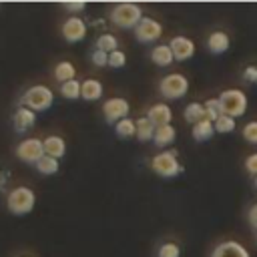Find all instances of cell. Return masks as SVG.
<instances>
[{
  "label": "cell",
  "mask_w": 257,
  "mask_h": 257,
  "mask_svg": "<svg viewBox=\"0 0 257 257\" xmlns=\"http://www.w3.org/2000/svg\"><path fill=\"white\" fill-rule=\"evenodd\" d=\"M62 6H64V10L72 12V16H74V12H82L86 8V2L84 0H68V2H62Z\"/></svg>",
  "instance_id": "34"
},
{
  "label": "cell",
  "mask_w": 257,
  "mask_h": 257,
  "mask_svg": "<svg viewBox=\"0 0 257 257\" xmlns=\"http://www.w3.org/2000/svg\"><path fill=\"white\" fill-rule=\"evenodd\" d=\"M60 94L66 98V100H76L80 98V82L74 78V80H68V82H62L60 84Z\"/></svg>",
  "instance_id": "27"
},
{
  "label": "cell",
  "mask_w": 257,
  "mask_h": 257,
  "mask_svg": "<svg viewBox=\"0 0 257 257\" xmlns=\"http://www.w3.org/2000/svg\"><path fill=\"white\" fill-rule=\"evenodd\" d=\"M253 185H255V189H257V177H255V179H253Z\"/></svg>",
  "instance_id": "39"
},
{
  "label": "cell",
  "mask_w": 257,
  "mask_h": 257,
  "mask_svg": "<svg viewBox=\"0 0 257 257\" xmlns=\"http://www.w3.org/2000/svg\"><path fill=\"white\" fill-rule=\"evenodd\" d=\"M241 135H243V139H245L249 145H257V120H249V122H245Z\"/></svg>",
  "instance_id": "31"
},
{
  "label": "cell",
  "mask_w": 257,
  "mask_h": 257,
  "mask_svg": "<svg viewBox=\"0 0 257 257\" xmlns=\"http://www.w3.org/2000/svg\"><path fill=\"white\" fill-rule=\"evenodd\" d=\"M44 155V145L36 137H28L16 145V157L26 165H36Z\"/></svg>",
  "instance_id": "7"
},
{
  "label": "cell",
  "mask_w": 257,
  "mask_h": 257,
  "mask_svg": "<svg viewBox=\"0 0 257 257\" xmlns=\"http://www.w3.org/2000/svg\"><path fill=\"white\" fill-rule=\"evenodd\" d=\"M52 74H54V78L62 84V82L74 80V76H76V68H74V64H72L70 60H60V62H56Z\"/></svg>",
  "instance_id": "21"
},
{
  "label": "cell",
  "mask_w": 257,
  "mask_h": 257,
  "mask_svg": "<svg viewBox=\"0 0 257 257\" xmlns=\"http://www.w3.org/2000/svg\"><path fill=\"white\" fill-rule=\"evenodd\" d=\"M205 112H207V118L215 122V120L223 114V108H221L219 98H209V100H205Z\"/></svg>",
  "instance_id": "29"
},
{
  "label": "cell",
  "mask_w": 257,
  "mask_h": 257,
  "mask_svg": "<svg viewBox=\"0 0 257 257\" xmlns=\"http://www.w3.org/2000/svg\"><path fill=\"white\" fill-rule=\"evenodd\" d=\"M114 133L118 139H131V137H137V122L133 118H122L114 124Z\"/></svg>",
  "instance_id": "25"
},
{
  "label": "cell",
  "mask_w": 257,
  "mask_h": 257,
  "mask_svg": "<svg viewBox=\"0 0 257 257\" xmlns=\"http://www.w3.org/2000/svg\"><path fill=\"white\" fill-rule=\"evenodd\" d=\"M90 62H92L94 66H98V68H104V66H108V54L94 48L92 54H90Z\"/></svg>",
  "instance_id": "33"
},
{
  "label": "cell",
  "mask_w": 257,
  "mask_h": 257,
  "mask_svg": "<svg viewBox=\"0 0 257 257\" xmlns=\"http://www.w3.org/2000/svg\"><path fill=\"white\" fill-rule=\"evenodd\" d=\"M211 257H251V253L239 241H223L211 251Z\"/></svg>",
  "instance_id": "13"
},
{
  "label": "cell",
  "mask_w": 257,
  "mask_h": 257,
  "mask_svg": "<svg viewBox=\"0 0 257 257\" xmlns=\"http://www.w3.org/2000/svg\"><path fill=\"white\" fill-rule=\"evenodd\" d=\"M86 30H88V26H86V22L80 18V16H68L64 22H62V26H60V32H62V38L68 42V44H76V42H80V40H84L86 38Z\"/></svg>",
  "instance_id": "10"
},
{
  "label": "cell",
  "mask_w": 257,
  "mask_h": 257,
  "mask_svg": "<svg viewBox=\"0 0 257 257\" xmlns=\"http://www.w3.org/2000/svg\"><path fill=\"white\" fill-rule=\"evenodd\" d=\"M36 112L26 108V106H18L12 114V124H14V131L16 133H26L30 131L34 124H36Z\"/></svg>",
  "instance_id": "12"
},
{
  "label": "cell",
  "mask_w": 257,
  "mask_h": 257,
  "mask_svg": "<svg viewBox=\"0 0 257 257\" xmlns=\"http://www.w3.org/2000/svg\"><path fill=\"white\" fill-rule=\"evenodd\" d=\"M157 257H181V247L173 241H165L157 249Z\"/></svg>",
  "instance_id": "30"
},
{
  "label": "cell",
  "mask_w": 257,
  "mask_h": 257,
  "mask_svg": "<svg viewBox=\"0 0 257 257\" xmlns=\"http://www.w3.org/2000/svg\"><path fill=\"white\" fill-rule=\"evenodd\" d=\"M151 60H153V64H157V66H161V68L171 66L173 60H175V56H173V52H171V46H169V44H157V46H153V50H151Z\"/></svg>",
  "instance_id": "18"
},
{
  "label": "cell",
  "mask_w": 257,
  "mask_h": 257,
  "mask_svg": "<svg viewBox=\"0 0 257 257\" xmlns=\"http://www.w3.org/2000/svg\"><path fill=\"white\" fill-rule=\"evenodd\" d=\"M255 241H257V233H255Z\"/></svg>",
  "instance_id": "40"
},
{
  "label": "cell",
  "mask_w": 257,
  "mask_h": 257,
  "mask_svg": "<svg viewBox=\"0 0 257 257\" xmlns=\"http://www.w3.org/2000/svg\"><path fill=\"white\" fill-rule=\"evenodd\" d=\"M22 257H28V255H22Z\"/></svg>",
  "instance_id": "41"
},
{
  "label": "cell",
  "mask_w": 257,
  "mask_h": 257,
  "mask_svg": "<svg viewBox=\"0 0 257 257\" xmlns=\"http://www.w3.org/2000/svg\"><path fill=\"white\" fill-rule=\"evenodd\" d=\"M235 131V118L227 116V114H221L217 120H215V133L219 135H229Z\"/></svg>",
  "instance_id": "28"
},
{
  "label": "cell",
  "mask_w": 257,
  "mask_h": 257,
  "mask_svg": "<svg viewBox=\"0 0 257 257\" xmlns=\"http://www.w3.org/2000/svg\"><path fill=\"white\" fill-rule=\"evenodd\" d=\"M124 64H126V54H124L120 48L108 54V66H110V68H122Z\"/></svg>",
  "instance_id": "32"
},
{
  "label": "cell",
  "mask_w": 257,
  "mask_h": 257,
  "mask_svg": "<svg viewBox=\"0 0 257 257\" xmlns=\"http://www.w3.org/2000/svg\"><path fill=\"white\" fill-rule=\"evenodd\" d=\"M36 171L40 173V175H54V173H58V159H54V157H48V155H44L36 165Z\"/></svg>",
  "instance_id": "26"
},
{
  "label": "cell",
  "mask_w": 257,
  "mask_h": 257,
  "mask_svg": "<svg viewBox=\"0 0 257 257\" xmlns=\"http://www.w3.org/2000/svg\"><path fill=\"white\" fill-rule=\"evenodd\" d=\"M247 221H249V225L257 231V203H253V205L249 207V211H247Z\"/></svg>",
  "instance_id": "37"
},
{
  "label": "cell",
  "mask_w": 257,
  "mask_h": 257,
  "mask_svg": "<svg viewBox=\"0 0 257 257\" xmlns=\"http://www.w3.org/2000/svg\"><path fill=\"white\" fill-rule=\"evenodd\" d=\"M108 16H110L114 26L128 30V28H137L139 22L143 20V8L139 4H133V2H122V4L112 6Z\"/></svg>",
  "instance_id": "3"
},
{
  "label": "cell",
  "mask_w": 257,
  "mask_h": 257,
  "mask_svg": "<svg viewBox=\"0 0 257 257\" xmlns=\"http://www.w3.org/2000/svg\"><path fill=\"white\" fill-rule=\"evenodd\" d=\"M243 80H245V82H257V66L249 64V66L243 70Z\"/></svg>",
  "instance_id": "36"
},
{
  "label": "cell",
  "mask_w": 257,
  "mask_h": 257,
  "mask_svg": "<svg viewBox=\"0 0 257 257\" xmlns=\"http://www.w3.org/2000/svg\"><path fill=\"white\" fill-rule=\"evenodd\" d=\"M183 116H185V120H187V122L197 124L199 120L207 118L205 104H201V102H189V104L185 106V110H183Z\"/></svg>",
  "instance_id": "22"
},
{
  "label": "cell",
  "mask_w": 257,
  "mask_h": 257,
  "mask_svg": "<svg viewBox=\"0 0 257 257\" xmlns=\"http://www.w3.org/2000/svg\"><path fill=\"white\" fill-rule=\"evenodd\" d=\"M52 102H54V92H52V88H48L44 84H34L30 88H26L20 98V106L34 110L36 114L48 110L52 106Z\"/></svg>",
  "instance_id": "2"
},
{
  "label": "cell",
  "mask_w": 257,
  "mask_h": 257,
  "mask_svg": "<svg viewBox=\"0 0 257 257\" xmlns=\"http://www.w3.org/2000/svg\"><path fill=\"white\" fill-rule=\"evenodd\" d=\"M175 139H177V128L173 124H163V126H157L155 137H153V143H155V147L165 149V147L173 145Z\"/></svg>",
  "instance_id": "19"
},
{
  "label": "cell",
  "mask_w": 257,
  "mask_h": 257,
  "mask_svg": "<svg viewBox=\"0 0 257 257\" xmlns=\"http://www.w3.org/2000/svg\"><path fill=\"white\" fill-rule=\"evenodd\" d=\"M151 169L163 177V179H173L181 175L185 169L177 159V151H161L151 159Z\"/></svg>",
  "instance_id": "5"
},
{
  "label": "cell",
  "mask_w": 257,
  "mask_h": 257,
  "mask_svg": "<svg viewBox=\"0 0 257 257\" xmlns=\"http://www.w3.org/2000/svg\"><path fill=\"white\" fill-rule=\"evenodd\" d=\"M94 48H96V50H102V52H106V54H110V52L118 50V38H116L114 34L104 32V34H100V36L96 38Z\"/></svg>",
  "instance_id": "24"
},
{
  "label": "cell",
  "mask_w": 257,
  "mask_h": 257,
  "mask_svg": "<svg viewBox=\"0 0 257 257\" xmlns=\"http://www.w3.org/2000/svg\"><path fill=\"white\" fill-rule=\"evenodd\" d=\"M219 102L223 108V114L237 118L247 112V94L241 88H227L219 94Z\"/></svg>",
  "instance_id": "6"
},
{
  "label": "cell",
  "mask_w": 257,
  "mask_h": 257,
  "mask_svg": "<svg viewBox=\"0 0 257 257\" xmlns=\"http://www.w3.org/2000/svg\"><path fill=\"white\" fill-rule=\"evenodd\" d=\"M169 46H171L175 60H179V62H185V60L193 58V54H195V42L189 36H173L169 40Z\"/></svg>",
  "instance_id": "11"
},
{
  "label": "cell",
  "mask_w": 257,
  "mask_h": 257,
  "mask_svg": "<svg viewBox=\"0 0 257 257\" xmlns=\"http://www.w3.org/2000/svg\"><path fill=\"white\" fill-rule=\"evenodd\" d=\"M36 205V193L30 189V187H24V185H18L14 189L8 191V197H6V207L12 215H28Z\"/></svg>",
  "instance_id": "1"
},
{
  "label": "cell",
  "mask_w": 257,
  "mask_h": 257,
  "mask_svg": "<svg viewBox=\"0 0 257 257\" xmlns=\"http://www.w3.org/2000/svg\"><path fill=\"white\" fill-rule=\"evenodd\" d=\"M6 181H8V173L0 169V189H4V185H6Z\"/></svg>",
  "instance_id": "38"
},
{
  "label": "cell",
  "mask_w": 257,
  "mask_h": 257,
  "mask_svg": "<svg viewBox=\"0 0 257 257\" xmlns=\"http://www.w3.org/2000/svg\"><path fill=\"white\" fill-rule=\"evenodd\" d=\"M231 46V38L225 30H213L207 36V48L211 54H225Z\"/></svg>",
  "instance_id": "15"
},
{
  "label": "cell",
  "mask_w": 257,
  "mask_h": 257,
  "mask_svg": "<svg viewBox=\"0 0 257 257\" xmlns=\"http://www.w3.org/2000/svg\"><path fill=\"white\" fill-rule=\"evenodd\" d=\"M159 92L167 100H179L189 92V80L181 72H169L159 80Z\"/></svg>",
  "instance_id": "4"
},
{
  "label": "cell",
  "mask_w": 257,
  "mask_h": 257,
  "mask_svg": "<svg viewBox=\"0 0 257 257\" xmlns=\"http://www.w3.org/2000/svg\"><path fill=\"white\" fill-rule=\"evenodd\" d=\"M163 36V24L151 16H143L139 26L135 28V38L143 44H153Z\"/></svg>",
  "instance_id": "8"
},
{
  "label": "cell",
  "mask_w": 257,
  "mask_h": 257,
  "mask_svg": "<svg viewBox=\"0 0 257 257\" xmlns=\"http://www.w3.org/2000/svg\"><path fill=\"white\" fill-rule=\"evenodd\" d=\"M42 145H44V153H46L48 157L60 159V157H64V153H66V141H64L60 135H48V137L42 141Z\"/></svg>",
  "instance_id": "17"
},
{
  "label": "cell",
  "mask_w": 257,
  "mask_h": 257,
  "mask_svg": "<svg viewBox=\"0 0 257 257\" xmlns=\"http://www.w3.org/2000/svg\"><path fill=\"white\" fill-rule=\"evenodd\" d=\"M245 171L249 173V175H253V179L257 177V153H251L247 159H245Z\"/></svg>",
  "instance_id": "35"
},
{
  "label": "cell",
  "mask_w": 257,
  "mask_h": 257,
  "mask_svg": "<svg viewBox=\"0 0 257 257\" xmlns=\"http://www.w3.org/2000/svg\"><path fill=\"white\" fill-rule=\"evenodd\" d=\"M155 131H157V126L147 118V116H141V118H137V139L141 141V143H147V141H153V137H155Z\"/></svg>",
  "instance_id": "23"
},
{
  "label": "cell",
  "mask_w": 257,
  "mask_h": 257,
  "mask_svg": "<svg viewBox=\"0 0 257 257\" xmlns=\"http://www.w3.org/2000/svg\"><path fill=\"white\" fill-rule=\"evenodd\" d=\"M104 88H102V82L98 78H86L80 82V98L92 102V100H98L102 96Z\"/></svg>",
  "instance_id": "16"
},
{
  "label": "cell",
  "mask_w": 257,
  "mask_h": 257,
  "mask_svg": "<svg viewBox=\"0 0 257 257\" xmlns=\"http://www.w3.org/2000/svg\"><path fill=\"white\" fill-rule=\"evenodd\" d=\"M155 126H163V124H171L173 120V110L167 102H157L153 106H149L147 114H145Z\"/></svg>",
  "instance_id": "14"
},
{
  "label": "cell",
  "mask_w": 257,
  "mask_h": 257,
  "mask_svg": "<svg viewBox=\"0 0 257 257\" xmlns=\"http://www.w3.org/2000/svg\"><path fill=\"white\" fill-rule=\"evenodd\" d=\"M191 135H193V139H195L197 143H205V141H209V139L215 135V122L209 120V118H203V120H199L197 124H193Z\"/></svg>",
  "instance_id": "20"
},
{
  "label": "cell",
  "mask_w": 257,
  "mask_h": 257,
  "mask_svg": "<svg viewBox=\"0 0 257 257\" xmlns=\"http://www.w3.org/2000/svg\"><path fill=\"white\" fill-rule=\"evenodd\" d=\"M128 110H131V104H128V100L122 98V96H110V98H106L104 104H102L104 120L110 122V124H116L118 120L126 118Z\"/></svg>",
  "instance_id": "9"
}]
</instances>
